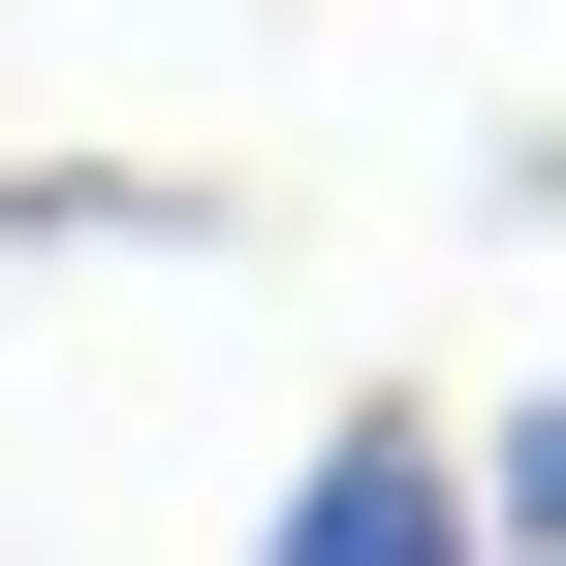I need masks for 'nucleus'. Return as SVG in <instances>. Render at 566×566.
<instances>
[{
	"label": "nucleus",
	"instance_id": "f257e3e1",
	"mask_svg": "<svg viewBox=\"0 0 566 566\" xmlns=\"http://www.w3.org/2000/svg\"><path fill=\"white\" fill-rule=\"evenodd\" d=\"M252 566H504V535H472V441H409V409H346V441H315V472L252 504Z\"/></svg>",
	"mask_w": 566,
	"mask_h": 566
}]
</instances>
